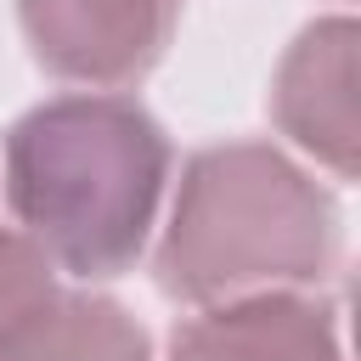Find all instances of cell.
I'll return each mask as SVG.
<instances>
[{"label": "cell", "instance_id": "3", "mask_svg": "<svg viewBox=\"0 0 361 361\" xmlns=\"http://www.w3.org/2000/svg\"><path fill=\"white\" fill-rule=\"evenodd\" d=\"M23 39L51 79L118 90L158 68L175 0H17Z\"/></svg>", "mask_w": 361, "mask_h": 361}, {"label": "cell", "instance_id": "2", "mask_svg": "<svg viewBox=\"0 0 361 361\" xmlns=\"http://www.w3.org/2000/svg\"><path fill=\"white\" fill-rule=\"evenodd\" d=\"M338 265L333 197L271 141L203 147L158 243V288L180 305L299 293Z\"/></svg>", "mask_w": 361, "mask_h": 361}, {"label": "cell", "instance_id": "6", "mask_svg": "<svg viewBox=\"0 0 361 361\" xmlns=\"http://www.w3.org/2000/svg\"><path fill=\"white\" fill-rule=\"evenodd\" d=\"M0 361H152V344L124 305L51 288L0 333Z\"/></svg>", "mask_w": 361, "mask_h": 361}, {"label": "cell", "instance_id": "5", "mask_svg": "<svg viewBox=\"0 0 361 361\" xmlns=\"http://www.w3.org/2000/svg\"><path fill=\"white\" fill-rule=\"evenodd\" d=\"M169 361H344V344L327 299L259 293L209 305L180 322L169 338Z\"/></svg>", "mask_w": 361, "mask_h": 361}, {"label": "cell", "instance_id": "4", "mask_svg": "<svg viewBox=\"0 0 361 361\" xmlns=\"http://www.w3.org/2000/svg\"><path fill=\"white\" fill-rule=\"evenodd\" d=\"M355 23L322 17L310 23L271 79V113L276 130L293 135L316 164H327L338 180L355 175Z\"/></svg>", "mask_w": 361, "mask_h": 361}, {"label": "cell", "instance_id": "1", "mask_svg": "<svg viewBox=\"0 0 361 361\" xmlns=\"http://www.w3.org/2000/svg\"><path fill=\"white\" fill-rule=\"evenodd\" d=\"M169 180V135L130 96H51L6 130V203L23 237L85 282L141 259Z\"/></svg>", "mask_w": 361, "mask_h": 361}, {"label": "cell", "instance_id": "7", "mask_svg": "<svg viewBox=\"0 0 361 361\" xmlns=\"http://www.w3.org/2000/svg\"><path fill=\"white\" fill-rule=\"evenodd\" d=\"M56 288V265L11 226H0V333Z\"/></svg>", "mask_w": 361, "mask_h": 361}]
</instances>
